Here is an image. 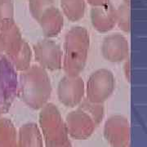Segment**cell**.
Segmentation results:
<instances>
[{
    "label": "cell",
    "mask_w": 147,
    "mask_h": 147,
    "mask_svg": "<svg viewBox=\"0 0 147 147\" xmlns=\"http://www.w3.org/2000/svg\"><path fill=\"white\" fill-rule=\"evenodd\" d=\"M53 87L47 70L38 65H33L21 72L18 83V93L30 107L38 109L47 104Z\"/></svg>",
    "instance_id": "obj_1"
},
{
    "label": "cell",
    "mask_w": 147,
    "mask_h": 147,
    "mask_svg": "<svg viewBox=\"0 0 147 147\" xmlns=\"http://www.w3.org/2000/svg\"><path fill=\"white\" fill-rule=\"evenodd\" d=\"M89 47V33L84 27H72L66 33L62 49L61 68L65 75L77 76L84 71Z\"/></svg>",
    "instance_id": "obj_2"
},
{
    "label": "cell",
    "mask_w": 147,
    "mask_h": 147,
    "mask_svg": "<svg viewBox=\"0 0 147 147\" xmlns=\"http://www.w3.org/2000/svg\"><path fill=\"white\" fill-rule=\"evenodd\" d=\"M115 89V77L108 69H99L92 72L85 84L87 99L95 104L108 100Z\"/></svg>",
    "instance_id": "obj_3"
},
{
    "label": "cell",
    "mask_w": 147,
    "mask_h": 147,
    "mask_svg": "<svg viewBox=\"0 0 147 147\" xmlns=\"http://www.w3.org/2000/svg\"><path fill=\"white\" fill-rule=\"evenodd\" d=\"M101 114V104H95L88 100L82 101L79 110L69 115V127L73 136L87 137L93 128L94 119H98Z\"/></svg>",
    "instance_id": "obj_4"
},
{
    "label": "cell",
    "mask_w": 147,
    "mask_h": 147,
    "mask_svg": "<svg viewBox=\"0 0 147 147\" xmlns=\"http://www.w3.org/2000/svg\"><path fill=\"white\" fill-rule=\"evenodd\" d=\"M32 51L37 65L45 70L56 71L62 68V49L51 38L37 42Z\"/></svg>",
    "instance_id": "obj_5"
},
{
    "label": "cell",
    "mask_w": 147,
    "mask_h": 147,
    "mask_svg": "<svg viewBox=\"0 0 147 147\" xmlns=\"http://www.w3.org/2000/svg\"><path fill=\"white\" fill-rule=\"evenodd\" d=\"M42 125L50 146L65 147V134L57 109L53 104H46L41 114Z\"/></svg>",
    "instance_id": "obj_6"
},
{
    "label": "cell",
    "mask_w": 147,
    "mask_h": 147,
    "mask_svg": "<svg viewBox=\"0 0 147 147\" xmlns=\"http://www.w3.org/2000/svg\"><path fill=\"white\" fill-rule=\"evenodd\" d=\"M57 96L59 100L66 106L74 107L79 105L85 95V83L80 75L61 78L57 86Z\"/></svg>",
    "instance_id": "obj_7"
},
{
    "label": "cell",
    "mask_w": 147,
    "mask_h": 147,
    "mask_svg": "<svg viewBox=\"0 0 147 147\" xmlns=\"http://www.w3.org/2000/svg\"><path fill=\"white\" fill-rule=\"evenodd\" d=\"M101 55L111 63H120L129 57V43L126 37L115 33L107 35L101 44Z\"/></svg>",
    "instance_id": "obj_8"
},
{
    "label": "cell",
    "mask_w": 147,
    "mask_h": 147,
    "mask_svg": "<svg viewBox=\"0 0 147 147\" xmlns=\"http://www.w3.org/2000/svg\"><path fill=\"white\" fill-rule=\"evenodd\" d=\"M24 41L15 21L0 27V52L8 58L13 57L21 49Z\"/></svg>",
    "instance_id": "obj_9"
},
{
    "label": "cell",
    "mask_w": 147,
    "mask_h": 147,
    "mask_svg": "<svg viewBox=\"0 0 147 147\" xmlns=\"http://www.w3.org/2000/svg\"><path fill=\"white\" fill-rule=\"evenodd\" d=\"M90 15L92 26L100 33L110 31L116 26V8L110 3L93 7Z\"/></svg>",
    "instance_id": "obj_10"
},
{
    "label": "cell",
    "mask_w": 147,
    "mask_h": 147,
    "mask_svg": "<svg viewBox=\"0 0 147 147\" xmlns=\"http://www.w3.org/2000/svg\"><path fill=\"white\" fill-rule=\"evenodd\" d=\"M42 33L47 38L57 37L62 30L64 18L61 11L53 6L45 11L38 19Z\"/></svg>",
    "instance_id": "obj_11"
},
{
    "label": "cell",
    "mask_w": 147,
    "mask_h": 147,
    "mask_svg": "<svg viewBox=\"0 0 147 147\" xmlns=\"http://www.w3.org/2000/svg\"><path fill=\"white\" fill-rule=\"evenodd\" d=\"M107 134L115 147H125L127 142L126 121L115 118L108 122Z\"/></svg>",
    "instance_id": "obj_12"
},
{
    "label": "cell",
    "mask_w": 147,
    "mask_h": 147,
    "mask_svg": "<svg viewBox=\"0 0 147 147\" xmlns=\"http://www.w3.org/2000/svg\"><path fill=\"white\" fill-rule=\"evenodd\" d=\"M61 6L67 19L75 22L84 16L86 0H61Z\"/></svg>",
    "instance_id": "obj_13"
},
{
    "label": "cell",
    "mask_w": 147,
    "mask_h": 147,
    "mask_svg": "<svg viewBox=\"0 0 147 147\" xmlns=\"http://www.w3.org/2000/svg\"><path fill=\"white\" fill-rule=\"evenodd\" d=\"M32 57L33 51L31 47L26 41H24L21 49L13 57L8 59L15 67L16 71L23 72L31 66Z\"/></svg>",
    "instance_id": "obj_14"
},
{
    "label": "cell",
    "mask_w": 147,
    "mask_h": 147,
    "mask_svg": "<svg viewBox=\"0 0 147 147\" xmlns=\"http://www.w3.org/2000/svg\"><path fill=\"white\" fill-rule=\"evenodd\" d=\"M116 25L122 31L130 32V11L127 3H123L116 8Z\"/></svg>",
    "instance_id": "obj_15"
},
{
    "label": "cell",
    "mask_w": 147,
    "mask_h": 147,
    "mask_svg": "<svg viewBox=\"0 0 147 147\" xmlns=\"http://www.w3.org/2000/svg\"><path fill=\"white\" fill-rule=\"evenodd\" d=\"M22 147H41L40 139L34 126L24 127L21 136Z\"/></svg>",
    "instance_id": "obj_16"
},
{
    "label": "cell",
    "mask_w": 147,
    "mask_h": 147,
    "mask_svg": "<svg viewBox=\"0 0 147 147\" xmlns=\"http://www.w3.org/2000/svg\"><path fill=\"white\" fill-rule=\"evenodd\" d=\"M0 147H16L13 129L4 121H0Z\"/></svg>",
    "instance_id": "obj_17"
},
{
    "label": "cell",
    "mask_w": 147,
    "mask_h": 147,
    "mask_svg": "<svg viewBox=\"0 0 147 147\" xmlns=\"http://www.w3.org/2000/svg\"><path fill=\"white\" fill-rule=\"evenodd\" d=\"M53 6H54L53 0H29L30 11L37 21L45 11Z\"/></svg>",
    "instance_id": "obj_18"
},
{
    "label": "cell",
    "mask_w": 147,
    "mask_h": 147,
    "mask_svg": "<svg viewBox=\"0 0 147 147\" xmlns=\"http://www.w3.org/2000/svg\"><path fill=\"white\" fill-rule=\"evenodd\" d=\"M14 21V5L12 0H0V27Z\"/></svg>",
    "instance_id": "obj_19"
},
{
    "label": "cell",
    "mask_w": 147,
    "mask_h": 147,
    "mask_svg": "<svg viewBox=\"0 0 147 147\" xmlns=\"http://www.w3.org/2000/svg\"><path fill=\"white\" fill-rule=\"evenodd\" d=\"M124 61H125V63L123 65V73H124L127 81H128L130 83V81H131V61H130V58L128 57Z\"/></svg>",
    "instance_id": "obj_20"
},
{
    "label": "cell",
    "mask_w": 147,
    "mask_h": 147,
    "mask_svg": "<svg viewBox=\"0 0 147 147\" xmlns=\"http://www.w3.org/2000/svg\"><path fill=\"white\" fill-rule=\"evenodd\" d=\"M7 105H9V103H8V101L6 98L4 91L3 89V87L0 84V109H3L5 106H7Z\"/></svg>",
    "instance_id": "obj_21"
},
{
    "label": "cell",
    "mask_w": 147,
    "mask_h": 147,
    "mask_svg": "<svg viewBox=\"0 0 147 147\" xmlns=\"http://www.w3.org/2000/svg\"><path fill=\"white\" fill-rule=\"evenodd\" d=\"M90 5L92 7H98V6L105 5L110 3V0H86Z\"/></svg>",
    "instance_id": "obj_22"
},
{
    "label": "cell",
    "mask_w": 147,
    "mask_h": 147,
    "mask_svg": "<svg viewBox=\"0 0 147 147\" xmlns=\"http://www.w3.org/2000/svg\"><path fill=\"white\" fill-rule=\"evenodd\" d=\"M129 2H130V0H123V3H127V4H128Z\"/></svg>",
    "instance_id": "obj_23"
}]
</instances>
